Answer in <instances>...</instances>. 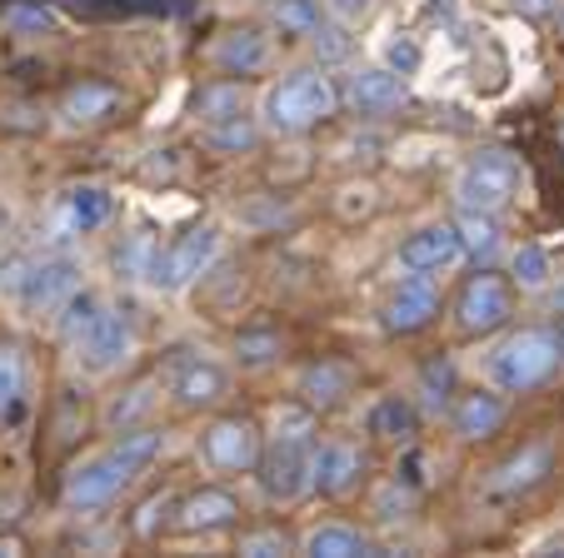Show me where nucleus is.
Segmentation results:
<instances>
[{"mask_svg":"<svg viewBox=\"0 0 564 558\" xmlns=\"http://www.w3.org/2000/svg\"><path fill=\"white\" fill-rule=\"evenodd\" d=\"M110 453H116V459L126 463L130 474H140V469H145V463H150V459H155V453H160V434H155V429L120 434V444H116V449H110Z\"/></svg>","mask_w":564,"mask_h":558,"instance_id":"nucleus-34","label":"nucleus"},{"mask_svg":"<svg viewBox=\"0 0 564 558\" xmlns=\"http://www.w3.org/2000/svg\"><path fill=\"white\" fill-rule=\"evenodd\" d=\"M340 110V90L330 85V75L319 70H295L280 85H270L265 96V125L275 135H305V130L325 125Z\"/></svg>","mask_w":564,"mask_h":558,"instance_id":"nucleus-1","label":"nucleus"},{"mask_svg":"<svg viewBox=\"0 0 564 558\" xmlns=\"http://www.w3.org/2000/svg\"><path fill=\"white\" fill-rule=\"evenodd\" d=\"M305 554L310 558H375L380 548H375L365 534H355V528L330 524V528H315V534L305 538Z\"/></svg>","mask_w":564,"mask_h":558,"instance_id":"nucleus-23","label":"nucleus"},{"mask_svg":"<svg viewBox=\"0 0 564 558\" xmlns=\"http://www.w3.org/2000/svg\"><path fill=\"white\" fill-rule=\"evenodd\" d=\"M510 270H514V285H524V289L550 285V254H544L540 244H520L514 260H510Z\"/></svg>","mask_w":564,"mask_h":558,"instance_id":"nucleus-32","label":"nucleus"},{"mask_svg":"<svg viewBox=\"0 0 564 558\" xmlns=\"http://www.w3.org/2000/svg\"><path fill=\"white\" fill-rule=\"evenodd\" d=\"M310 453L315 439H275L265 453L256 459V479L260 494L275 504H295L300 494H310Z\"/></svg>","mask_w":564,"mask_h":558,"instance_id":"nucleus-5","label":"nucleus"},{"mask_svg":"<svg viewBox=\"0 0 564 558\" xmlns=\"http://www.w3.org/2000/svg\"><path fill=\"white\" fill-rule=\"evenodd\" d=\"M240 518V504L225 489H200L181 504V528L185 534H215V528H230Z\"/></svg>","mask_w":564,"mask_h":558,"instance_id":"nucleus-18","label":"nucleus"},{"mask_svg":"<svg viewBox=\"0 0 564 558\" xmlns=\"http://www.w3.org/2000/svg\"><path fill=\"white\" fill-rule=\"evenodd\" d=\"M384 55H390V70L394 75H410L420 65V45L415 41H390V51H384Z\"/></svg>","mask_w":564,"mask_h":558,"instance_id":"nucleus-42","label":"nucleus"},{"mask_svg":"<svg viewBox=\"0 0 564 558\" xmlns=\"http://www.w3.org/2000/svg\"><path fill=\"white\" fill-rule=\"evenodd\" d=\"M514 11L530 15V21H540V15H550V11H554V0H514Z\"/></svg>","mask_w":564,"mask_h":558,"instance_id":"nucleus-44","label":"nucleus"},{"mask_svg":"<svg viewBox=\"0 0 564 558\" xmlns=\"http://www.w3.org/2000/svg\"><path fill=\"white\" fill-rule=\"evenodd\" d=\"M420 394H425L430 409H445L449 394H455V364H449V359H430V364L420 369Z\"/></svg>","mask_w":564,"mask_h":558,"instance_id":"nucleus-33","label":"nucleus"},{"mask_svg":"<svg viewBox=\"0 0 564 558\" xmlns=\"http://www.w3.org/2000/svg\"><path fill=\"white\" fill-rule=\"evenodd\" d=\"M116 106H120V90H116V85H106V80H80V85H70V90H65L61 116L75 120V125H96V120L116 116Z\"/></svg>","mask_w":564,"mask_h":558,"instance_id":"nucleus-19","label":"nucleus"},{"mask_svg":"<svg viewBox=\"0 0 564 558\" xmlns=\"http://www.w3.org/2000/svg\"><path fill=\"white\" fill-rule=\"evenodd\" d=\"M560 344H554L550 325H530V329H514L500 349L490 354V380L500 384L505 394H530L550 380L554 369H560Z\"/></svg>","mask_w":564,"mask_h":558,"instance_id":"nucleus-2","label":"nucleus"},{"mask_svg":"<svg viewBox=\"0 0 564 558\" xmlns=\"http://www.w3.org/2000/svg\"><path fill=\"white\" fill-rule=\"evenodd\" d=\"M25 394V359L11 344H0V414L15 409Z\"/></svg>","mask_w":564,"mask_h":558,"instance_id":"nucleus-35","label":"nucleus"},{"mask_svg":"<svg viewBox=\"0 0 564 558\" xmlns=\"http://www.w3.org/2000/svg\"><path fill=\"white\" fill-rule=\"evenodd\" d=\"M550 335H554V344H560V354H564V295L554 299V319H550Z\"/></svg>","mask_w":564,"mask_h":558,"instance_id":"nucleus-46","label":"nucleus"},{"mask_svg":"<svg viewBox=\"0 0 564 558\" xmlns=\"http://www.w3.org/2000/svg\"><path fill=\"white\" fill-rule=\"evenodd\" d=\"M500 424H505V404L495 400V394H465V400L455 404V429L465 434V439H490Z\"/></svg>","mask_w":564,"mask_h":558,"instance_id":"nucleus-22","label":"nucleus"},{"mask_svg":"<svg viewBox=\"0 0 564 558\" xmlns=\"http://www.w3.org/2000/svg\"><path fill=\"white\" fill-rule=\"evenodd\" d=\"M310 41L319 45V55H325V61H340V55L350 51V35H345V31H335V25H319V31L310 35Z\"/></svg>","mask_w":564,"mask_h":558,"instance_id":"nucleus-41","label":"nucleus"},{"mask_svg":"<svg viewBox=\"0 0 564 558\" xmlns=\"http://www.w3.org/2000/svg\"><path fill=\"white\" fill-rule=\"evenodd\" d=\"M235 354H240V364L260 369V364H270V359L280 354V339L270 335V329H256V335H240V344H235Z\"/></svg>","mask_w":564,"mask_h":558,"instance_id":"nucleus-36","label":"nucleus"},{"mask_svg":"<svg viewBox=\"0 0 564 558\" xmlns=\"http://www.w3.org/2000/svg\"><path fill=\"white\" fill-rule=\"evenodd\" d=\"M240 554H250V558H280V554H290V538L275 534V528H265V534H246V538H240Z\"/></svg>","mask_w":564,"mask_h":558,"instance_id":"nucleus-39","label":"nucleus"},{"mask_svg":"<svg viewBox=\"0 0 564 558\" xmlns=\"http://www.w3.org/2000/svg\"><path fill=\"white\" fill-rule=\"evenodd\" d=\"M165 508H171V504H165V499H150V504H145V518H140V534H155V514H165Z\"/></svg>","mask_w":564,"mask_h":558,"instance_id":"nucleus-45","label":"nucleus"},{"mask_svg":"<svg viewBox=\"0 0 564 558\" xmlns=\"http://www.w3.org/2000/svg\"><path fill=\"white\" fill-rule=\"evenodd\" d=\"M265 61H270V45H265V35L250 31V25L225 31L220 41L210 45V65H220L225 75H250V70H260Z\"/></svg>","mask_w":564,"mask_h":558,"instance_id":"nucleus-17","label":"nucleus"},{"mask_svg":"<svg viewBox=\"0 0 564 558\" xmlns=\"http://www.w3.org/2000/svg\"><path fill=\"white\" fill-rule=\"evenodd\" d=\"M150 404H155V384H135V390H126L106 409V424H110V429H130L135 419H145V414H150Z\"/></svg>","mask_w":564,"mask_h":558,"instance_id":"nucleus-31","label":"nucleus"},{"mask_svg":"<svg viewBox=\"0 0 564 558\" xmlns=\"http://www.w3.org/2000/svg\"><path fill=\"white\" fill-rule=\"evenodd\" d=\"M459 254H465V250H459L455 225H425V230H415L405 244H400V264H405V270H415V274L449 270Z\"/></svg>","mask_w":564,"mask_h":558,"instance_id":"nucleus-14","label":"nucleus"},{"mask_svg":"<svg viewBox=\"0 0 564 558\" xmlns=\"http://www.w3.org/2000/svg\"><path fill=\"white\" fill-rule=\"evenodd\" d=\"M200 453L210 469H225V474H246L260 459V429L250 419H220L205 429Z\"/></svg>","mask_w":564,"mask_h":558,"instance_id":"nucleus-7","label":"nucleus"},{"mask_svg":"<svg viewBox=\"0 0 564 558\" xmlns=\"http://www.w3.org/2000/svg\"><path fill=\"white\" fill-rule=\"evenodd\" d=\"M510 315H514V299L500 274H469L455 299L459 329H465V335H495V329L510 325Z\"/></svg>","mask_w":564,"mask_h":558,"instance_id":"nucleus-6","label":"nucleus"},{"mask_svg":"<svg viewBox=\"0 0 564 558\" xmlns=\"http://www.w3.org/2000/svg\"><path fill=\"white\" fill-rule=\"evenodd\" d=\"M0 21L15 35H51L55 31V11L45 0H6V6H0Z\"/></svg>","mask_w":564,"mask_h":558,"instance_id":"nucleus-28","label":"nucleus"},{"mask_svg":"<svg viewBox=\"0 0 564 558\" xmlns=\"http://www.w3.org/2000/svg\"><path fill=\"white\" fill-rule=\"evenodd\" d=\"M315 419L310 409H275V439H310Z\"/></svg>","mask_w":564,"mask_h":558,"instance_id":"nucleus-40","label":"nucleus"},{"mask_svg":"<svg viewBox=\"0 0 564 558\" xmlns=\"http://www.w3.org/2000/svg\"><path fill=\"white\" fill-rule=\"evenodd\" d=\"M550 469H554V444L550 439L524 444L514 459H505L500 469H495V494H524V489H534Z\"/></svg>","mask_w":564,"mask_h":558,"instance_id":"nucleus-16","label":"nucleus"},{"mask_svg":"<svg viewBox=\"0 0 564 558\" xmlns=\"http://www.w3.org/2000/svg\"><path fill=\"white\" fill-rule=\"evenodd\" d=\"M6 220H11V210H6V205H0V230H6Z\"/></svg>","mask_w":564,"mask_h":558,"instance_id":"nucleus-47","label":"nucleus"},{"mask_svg":"<svg viewBox=\"0 0 564 558\" xmlns=\"http://www.w3.org/2000/svg\"><path fill=\"white\" fill-rule=\"evenodd\" d=\"M455 234H459V250L475 254V260H490L500 250V220L490 210H459Z\"/></svg>","mask_w":564,"mask_h":558,"instance_id":"nucleus-24","label":"nucleus"},{"mask_svg":"<svg viewBox=\"0 0 564 558\" xmlns=\"http://www.w3.org/2000/svg\"><path fill=\"white\" fill-rule=\"evenodd\" d=\"M75 349H80V364H86L90 374H110V369H120L135 354V325H130L120 309H106Z\"/></svg>","mask_w":564,"mask_h":558,"instance_id":"nucleus-8","label":"nucleus"},{"mask_svg":"<svg viewBox=\"0 0 564 558\" xmlns=\"http://www.w3.org/2000/svg\"><path fill=\"white\" fill-rule=\"evenodd\" d=\"M520 190V160L510 150H479L455 179L459 210H490L500 215Z\"/></svg>","mask_w":564,"mask_h":558,"instance_id":"nucleus-3","label":"nucleus"},{"mask_svg":"<svg viewBox=\"0 0 564 558\" xmlns=\"http://www.w3.org/2000/svg\"><path fill=\"white\" fill-rule=\"evenodd\" d=\"M225 390H230V374L210 359H185L181 374H175V400L185 409H210V404L225 400Z\"/></svg>","mask_w":564,"mask_h":558,"instance_id":"nucleus-15","label":"nucleus"},{"mask_svg":"<svg viewBox=\"0 0 564 558\" xmlns=\"http://www.w3.org/2000/svg\"><path fill=\"white\" fill-rule=\"evenodd\" d=\"M110 210H116V205H110V195L100 190V185H75V190L65 195V220H70L80 234L100 230V225L110 220Z\"/></svg>","mask_w":564,"mask_h":558,"instance_id":"nucleus-26","label":"nucleus"},{"mask_svg":"<svg viewBox=\"0 0 564 558\" xmlns=\"http://www.w3.org/2000/svg\"><path fill=\"white\" fill-rule=\"evenodd\" d=\"M100 315H106L100 295H90V289H70V295L61 299V315H55V335H61L65 344H80Z\"/></svg>","mask_w":564,"mask_h":558,"instance_id":"nucleus-20","label":"nucleus"},{"mask_svg":"<svg viewBox=\"0 0 564 558\" xmlns=\"http://www.w3.org/2000/svg\"><path fill=\"white\" fill-rule=\"evenodd\" d=\"M256 140H260V130L250 125L246 116H230V120H220V125H205V145L220 150V155H240V150H256Z\"/></svg>","mask_w":564,"mask_h":558,"instance_id":"nucleus-30","label":"nucleus"},{"mask_svg":"<svg viewBox=\"0 0 564 558\" xmlns=\"http://www.w3.org/2000/svg\"><path fill=\"white\" fill-rule=\"evenodd\" d=\"M355 384L350 364H330V359H319V364H310L305 374H300V394H305V404H335L345 400Z\"/></svg>","mask_w":564,"mask_h":558,"instance_id":"nucleus-21","label":"nucleus"},{"mask_svg":"<svg viewBox=\"0 0 564 558\" xmlns=\"http://www.w3.org/2000/svg\"><path fill=\"white\" fill-rule=\"evenodd\" d=\"M410 508H415V489L400 484V479H390V484L375 494V514L380 518H400V514H410Z\"/></svg>","mask_w":564,"mask_h":558,"instance_id":"nucleus-37","label":"nucleus"},{"mask_svg":"<svg viewBox=\"0 0 564 558\" xmlns=\"http://www.w3.org/2000/svg\"><path fill=\"white\" fill-rule=\"evenodd\" d=\"M155 250H160V244L150 240V234H135V240H130L126 250L116 254V264H120L126 274H150V260H155Z\"/></svg>","mask_w":564,"mask_h":558,"instance_id":"nucleus-38","label":"nucleus"},{"mask_svg":"<svg viewBox=\"0 0 564 558\" xmlns=\"http://www.w3.org/2000/svg\"><path fill=\"white\" fill-rule=\"evenodd\" d=\"M130 469L116 459V453H100V459H90V463H80L70 479H65V504H75V508H100V504H110V499L120 494V489L130 484Z\"/></svg>","mask_w":564,"mask_h":558,"instance_id":"nucleus-10","label":"nucleus"},{"mask_svg":"<svg viewBox=\"0 0 564 558\" xmlns=\"http://www.w3.org/2000/svg\"><path fill=\"white\" fill-rule=\"evenodd\" d=\"M75 280H80V270H75V260H65V254H55V260H35L31 270H25L21 280V305L31 309V315H45V309H55L65 295L75 289Z\"/></svg>","mask_w":564,"mask_h":558,"instance_id":"nucleus-13","label":"nucleus"},{"mask_svg":"<svg viewBox=\"0 0 564 558\" xmlns=\"http://www.w3.org/2000/svg\"><path fill=\"white\" fill-rule=\"evenodd\" d=\"M415 429H420V414H415V404L400 400V394H384L370 409V434H380V439H410Z\"/></svg>","mask_w":564,"mask_h":558,"instance_id":"nucleus-27","label":"nucleus"},{"mask_svg":"<svg viewBox=\"0 0 564 558\" xmlns=\"http://www.w3.org/2000/svg\"><path fill=\"white\" fill-rule=\"evenodd\" d=\"M370 6H375V0H330V11H335V15H345V21H355V15H365V11H370Z\"/></svg>","mask_w":564,"mask_h":558,"instance_id":"nucleus-43","label":"nucleus"},{"mask_svg":"<svg viewBox=\"0 0 564 558\" xmlns=\"http://www.w3.org/2000/svg\"><path fill=\"white\" fill-rule=\"evenodd\" d=\"M365 474V453L355 449V444H315V453H310V489H319V494H350L355 484H360Z\"/></svg>","mask_w":564,"mask_h":558,"instance_id":"nucleus-12","label":"nucleus"},{"mask_svg":"<svg viewBox=\"0 0 564 558\" xmlns=\"http://www.w3.org/2000/svg\"><path fill=\"white\" fill-rule=\"evenodd\" d=\"M195 116H200L205 125H220V120H230V116H246V90H240L235 80L200 85V96H195Z\"/></svg>","mask_w":564,"mask_h":558,"instance_id":"nucleus-25","label":"nucleus"},{"mask_svg":"<svg viewBox=\"0 0 564 558\" xmlns=\"http://www.w3.org/2000/svg\"><path fill=\"white\" fill-rule=\"evenodd\" d=\"M270 21L280 25V35H315L325 15L315 0H270Z\"/></svg>","mask_w":564,"mask_h":558,"instance_id":"nucleus-29","label":"nucleus"},{"mask_svg":"<svg viewBox=\"0 0 564 558\" xmlns=\"http://www.w3.org/2000/svg\"><path fill=\"white\" fill-rule=\"evenodd\" d=\"M215 254H220V230H210V225H195V230H185L181 240H171L165 250H155V260H150V285L155 289H185L195 285L205 270L215 264Z\"/></svg>","mask_w":564,"mask_h":558,"instance_id":"nucleus-4","label":"nucleus"},{"mask_svg":"<svg viewBox=\"0 0 564 558\" xmlns=\"http://www.w3.org/2000/svg\"><path fill=\"white\" fill-rule=\"evenodd\" d=\"M440 315V289L430 274H410L394 285V295L384 299V329L390 335H420L430 319Z\"/></svg>","mask_w":564,"mask_h":558,"instance_id":"nucleus-9","label":"nucleus"},{"mask_svg":"<svg viewBox=\"0 0 564 558\" xmlns=\"http://www.w3.org/2000/svg\"><path fill=\"white\" fill-rule=\"evenodd\" d=\"M560 15H564V11H560Z\"/></svg>","mask_w":564,"mask_h":558,"instance_id":"nucleus-48","label":"nucleus"},{"mask_svg":"<svg viewBox=\"0 0 564 558\" xmlns=\"http://www.w3.org/2000/svg\"><path fill=\"white\" fill-rule=\"evenodd\" d=\"M340 100L355 116H390V110H400L410 100V90H405V75L394 70H355L345 80Z\"/></svg>","mask_w":564,"mask_h":558,"instance_id":"nucleus-11","label":"nucleus"}]
</instances>
